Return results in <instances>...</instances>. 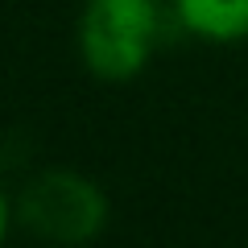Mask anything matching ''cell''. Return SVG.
<instances>
[{
  "instance_id": "obj_1",
  "label": "cell",
  "mask_w": 248,
  "mask_h": 248,
  "mask_svg": "<svg viewBox=\"0 0 248 248\" xmlns=\"http://www.w3.org/2000/svg\"><path fill=\"white\" fill-rule=\"evenodd\" d=\"M161 33L157 0H87L79 25L83 62L108 83L133 79L149 62Z\"/></svg>"
},
{
  "instance_id": "obj_2",
  "label": "cell",
  "mask_w": 248,
  "mask_h": 248,
  "mask_svg": "<svg viewBox=\"0 0 248 248\" xmlns=\"http://www.w3.org/2000/svg\"><path fill=\"white\" fill-rule=\"evenodd\" d=\"M108 219V203L99 186L83 174L54 170L25 186L21 195V223L33 236L54 240V244H83L91 240Z\"/></svg>"
},
{
  "instance_id": "obj_3",
  "label": "cell",
  "mask_w": 248,
  "mask_h": 248,
  "mask_svg": "<svg viewBox=\"0 0 248 248\" xmlns=\"http://www.w3.org/2000/svg\"><path fill=\"white\" fill-rule=\"evenodd\" d=\"M182 29L207 42H244L248 37V0H174Z\"/></svg>"
},
{
  "instance_id": "obj_4",
  "label": "cell",
  "mask_w": 248,
  "mask_h": 248,
  "mask_svg": "<svg viewBox=\"0 0 248 248\" xmlns=\"http://www.w3.org/2000/svg\"><path fill=\"white\" fill-rule=\"evenodd\" d=\"M4 232H9V203H4V195H0V240H4Z\"/></svg>"
}]
</instances>
